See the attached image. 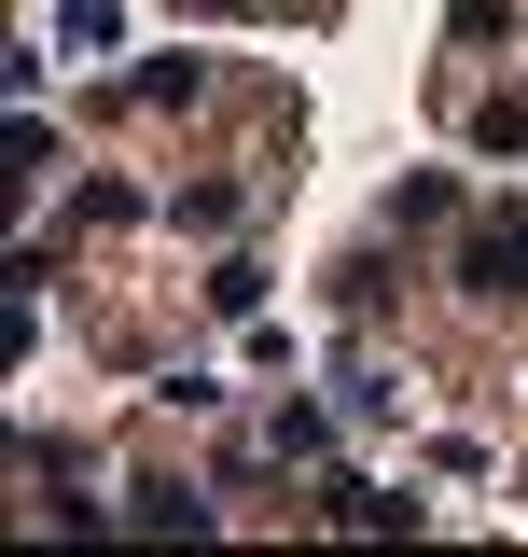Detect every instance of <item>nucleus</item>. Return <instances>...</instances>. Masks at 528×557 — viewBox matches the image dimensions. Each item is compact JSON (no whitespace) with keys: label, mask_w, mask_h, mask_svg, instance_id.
<instances>
[{"label":"nucleus","mask_w":528,"mask_h":557,"mask_svg":"<svg viewBox=\"0 0 528 557\" xmlns=\"http://www.w3.org/2000/svg\"><path fill=\"white\" fill-rule=\"evenodd\" d=\"M460 293H487V307H515V293H528V209H501V223H473V237H460Z\"/></svg>","instance_id":"f257e3e1"},{"label":"nucleus","mask_w":528,"mask_h":557,"mask_svg":"<svg viewBox=\"0 0 528 557\" xmlns=\"http://www.w3.org/2000/svg\"><path fill=\"white\" fill-rule=\"evenodd\" d=\"M126 530H209V487H181V474H139V487H126Z\"/></svg>","instance_id":"f03ea898"},{"label":"nucleus","mask_w":528,"mask_h":557,"mask_svg":"<svg viewBox=\"0 0 528 557\" xmlns=\"http://www.w3.org/2000/svg\"><path fill=\"white\" fill-rule=\"evenodd\" d=\"M126 98H139V112H181V98H209V70H196V57H153Z\"/></svg>","instance_id":"7ed1b4c3"},{"label":"nucleus","mask_w":528,"mask_h":557,"mask_svg":"<svg viewBox=\"0 0 528 557\" xmlns=\"http://www.w3.org/2000/svg\"><path fill=\"white\" fill-rule=\"evenodd\" d=\"M473 153H528V98H473Z\"/></svg>","instance_id":"20e7f679"},{"label":"nucleus","mask_w":528,"mask_h":557,"mask_svg":"<svg viewBox=\"0 0 528 557\" xmlns=\"http://www.w3.org/2000/svg\"><path fill=\"white\" fill-rule=\"evenodd\" d=\"M209 14H251V0H209Z\"/></svg>","instance_id":"39448f33"}]
</instances>
